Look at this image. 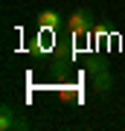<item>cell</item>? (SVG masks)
I'll return each instance as SVG.
<instances>
[{
  "label": "cell",
  "instance_id": "6da1fadb",
  "mask_svg": "<svg viewBox=\"0 0 125 131\" xmlns=\"http://www.w3.org/2000/svg\"><path fill=\"white\" fill-rule=\"evenodd\" d=\"M64 29H67L70 38H87L90 29H93V12L90 9H76L64 20Z\"/></svg>",
  "mask_w": 125,
  "mask_h": 131
},
{
  "label": "cell",
  "instance_id": "7a4b0ae2",
  "mask_svg": "<svg viewBox=\"0 0 125 131\" xmlns=\"http://www.w3.org/2000/svg\"><path fill=\"white\" fill-rule=\"evenodd\" d=\"M15 128L26 131L29 128V119H23L9 102H3V105H0V131H15Z\"/></svg>",
  "mask_w": 125,
  "mask_h": 131
},
{
  "label": "cell",
  "instance_id": "3957f363",
  "mask_svg": "<svg viewBox=\"0 0 125 131\" xmlns=\"http://www.w3.org/2000/svg\"><path fill=\"white\" fill-rule=\"evenodd\" d=\"M38 26H41V29H55V26H61V15L52 12V9L41 12V15H38Z\"/></svg>",
  "mask_w": 125,
  "mask_h": 131
},
{
  "label": "cell",
  "instance_id": "277c9868",
  "mask_svg": "<svg viewBox=\"0 0 125 131\" xmlns=\"http://www.w3.org/2000/svg\"><path fill=\"white\" fill-rule=\"evenodd\" d=\"M93 79H96V88H99V90H108V88H111V82H113L111 73H108L102 64H96V61H93Z\"/></svg>",
  "mask_w": 125,
  "mask_h": 131
}]
</instances>
